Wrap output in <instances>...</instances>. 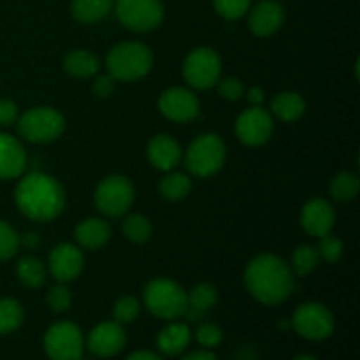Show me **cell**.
I'll return each mask as SVG.
<instances>
[{
  "instance_id": "obj_35",
  "label": "cell",
  "mask_w": 360,
  "mask_h": 360,
  "mask_svg": "<svg viewBox=\"0 0 360 360\" xmlns=\"http://www.w3.org/2000/svg\"><path fill=\"white\" fill-rule=\"evenodd\" d=\"M214 11L225 20H239L252 7V0H213Z\"/></svg>"
},
{
  "instance_id": "obj_7",
  "label": "cell",
  "mask_w": 360,
  "mask_h": 360,
  "mask_svg": "<svg viewBox=\"0 0 360 360\" xmlns=\"http://www.w3.org/2000/svg\"><path fill=\"white\" fill-rule=\"evenodd\" d=\"M49 360H79L84 355V334L74 322L62 320L49 326L42 340Z\"/></svg>"
},
{
  "instance_id": "obj_17",
  "label": "cell",
  "mask_w": 360,
  "mask_h": 360,
  "mask_svg": "<svg viewBox=\"0 0 360 360\" xmlns=\"http://www.w3.org/2000/svg\"><path fill=\"white\" fill-rule=\"evenodd\" d=\"M285 23V9L280 0H262L250 9L248 27L257 37H271Z\"/></svg>"
},
{
  "instance_id": "obj_16",
  "label": "cell",
  "mask_w": 360,
  "mask_h": 360,
  "mask_svg": "<svg viewBox=\"0 0 360 360\" xmlns=\"http://www.w3.org/2000/svg\"><path fill=\"white\" fill-rule=\"evenodd\" d=\"M336 224V211L329 200L322 197L308 200L301 211V227L313 238H323L330 234Z\"/></svg>"
},
{
  "instance_id": "obj_23",
  "label": "cell",
  "mask_w": 360,
  "mask_h": 360,
  "mask_svg": "<svg viewBox=\"0 0 360 360\" xmlns=\"http://www.w3.org/2000/svg\"><path fill=\"white\" fill-rule=\"evenodd\" d=\"M63 69L77 79H88L98 74L101 69V60L95 53L88 49H74L63 60Z\"/></svg>"
},
{
  "instance_id": "obj_46",
  "label": "cell",
  "mask_w": 360,
  "mask_h": 360,
  "mask_svg": "<svg viewBox=\"0 0 360 360\" xmlns=\"http://www.w3.org/2000/svg\"><path fill=\"white\" fill-rule=\"evenodd\" d=\"M79 360H95V359H88V357H84V355H83V357H81Z\"/></svg>"
},
{
  "instance_id": "obj_6",
  "label": "cell",
  "mask_w": 360,
  "mask_h": 360,
  "mask_svg": "<svg viewBox=\"0 0 360 360\" xmlns=\"http://www.w3.org/2000/svg\"><path fill=\"white\" fill-rule=\"evenodd\" d=\"M18 132L28 143L44 144L58 139L65 130V118L55 108L39 105L20 115L16 122Z\"/></svg>"
},
{
  "instance_id": "obj_37",
  "label": "cell",
  "mask_w": 360,
  "mask_h": 360,
  "mask_svg": "<svg viewBox=\"0 0 360 360\" xmlns=\"http://www.w3.org/2000/svg\"><path fill=\"white\" fill-rule=\"evenodd\" d=\"M316 250H319V255L322 257L326 262L336 264L338 260L343 257V241H341L340 238H336V236L327 234L323 236V238H320Z\"/></svg>"
},
{
  "instance_id": "obj_28",
  "label": "cell",
  "mask_w": 360,
  "mask_h": 360,
  "mask_svg": "<svg viewBox=\"0 0 360 360\" xmlns=\"http://www.w3.org/2000/svg\"><path fill=\"white\" fill-rule=\"evenodd\" d=\"M158 190H160V195L164 199L178 202V200H183L190 193V190H192V179H190V176L183 174V172L169 171V174L164 176V179L158 185Z\"/></svg>"
},
{
  "instance_id": "obj_1",
  "label": "cell",
  "mask_w": 360,
  "mask_h": 360,
  "mask_svg": "<svg viewBox=\"0 0 360 360\" xmlns=\"http://www.w3.org/2000/svg\"><path fill=\"white\" fill-rule=\"evenodd\" d=\"M245 287L255 301L276 306L287 301L295 290V276L281 257L262 253L246 266Z\"/></svg>"
},
{
  "instance_id": "obj_13",
  "label": "cell",
  "mask_w": 360,
  "mask_h": 360,
  "mask_svg": "<svg viewBox=\"0 0 360 360\" xmlns=\"http://www.w3.org/2000/svg\"><path fill=\"white\" fill-rule=\"evenodd\" d=\"M273 115L262 105L243 111L236 122V136L246 146H262L273 137Z\"/></svg>"
},
{
  "instance_id": "obj_21",
  "label": "cell",
  "mask_w": 360,
  "mask_h": 360,
  "mask_svg": "<svg viewBox=\"0 0 360 360\" xmlns=\"http://www.w3.org/2000/svg\"><path fill=\"white\" fill-rule=\"evenodd\" d=\"M77 245L84 250H101L111 239V227L102 218H86L74 231Z\"/></svg>"
},
{
  "instance_id": "obj_22",
  "label": "cell",
  "mask_w": 360,
  "mask_h": 360,
  "mask_svg": "<svg viewBox=\"0 0 360 360\" xmlns=\"http://www.w3.org/2000/svg\"><path fill=\"white\" fill-rule=\"evenodd\" d=\"M306 112V102L297 91H281L271 101V115L287 123L301 120Z\"/></svg>"
},
{
  "instance_id": "obj_29",
  "label": "cell",
  "mask_w": 360,
  "mask_h": 360,
  "mask_svg": "<svg viewBox=\"0 0 360 360\" xmlns=\"http://www.w3.org/2000/svg\"><path fill=\"white\" fill-rule=\"evenodd\" d=\"M360 190V179L354 172H340L338 176H334V179L330 181L329 192L333 195L334 200L338 202H348V200L355 199Z\"/></svg>"
},
{
  "instance_id": "obj_39",
  "label": "cell",
  "mask_w": 360,
  "mask_h": 360,
  "mask_svg": "<svg viewBox=\"0 0 360 360\" xmlns=\"http://www.w3.org/2000/svg\"><path fill=\"white\" fill-rule=\"evenodd\" d=\"M91 90L101 98L111 97L116 90V79L111 74H101V76L95 77L94 84H91Z\"/></svg>"
},
{
  "instance_id": "obj_40",
  "label": "cell",
  "mask_w": 360,
  "mask_h": 360,
  "mask_svg": "<svg viewBox=\"0 0 360 360\" xmlns=\"http://www.w3.org/2000/svg\"><path fill=\"white\" fill-rule=\"evenodd\" d=\"M20 118V109L9 98H0V127H11Z\"/></svg>"
},
{
  "instance_id": "obj_9",
  "label": "cell",
  "mask_w": 360,
  "mask_h": 360,
  "mask_svg": "<svg viewBox=\"0 0 360 360\" xmlns=\"http://www.w3.org/2000/svg\"><path fill=\"white\" fill-rule=\"evenodd\" d=\"M290 327L308 341L329 340L336 329L333 311L320 302H302L294 311Z\"/></svg>"
},
{
  "instance_id": "obj_19",
  "label": "cell",
  "mask_w": 360,
  "mask_h": 360,
  "mask_svg": "<svg viewBox=\"0 0 360 360\" xmlns=\"http://www.w3.org/2000/svg\"><path fill=\"white\" fill-rule=\"evenodd\" d=\"M181 157L183 151L179 143L167 134H158V136L151 137V141L148 143V160L158 171H172L179 164Z\"/></svg>"
},
{
  "instance_id": "obj_4",
  "label": "cell",
  "mask_w": 360,
  "mask_h": 360,
  "mask_svg": "<svg viewBox=\"0 0 360 360\" xmlns=\"http://www.w3.org/2000/svg\"><path fill=\"white\" fill-rule=\"evenodd\" d=\"M105 67L108 74L116 81L132 83L150 74L153 67V53L143 42H120L105 56Z\"/></svg>"
},
{
  "instance_id": "obj_31",
  "label": "cell",
  "mask_w": 360,
  "mask_h": 360,
  "mask_svg": "<svg viewBox=\"0 0 360 360\" xmlns=\"http://www.w3.org/2000/svg\"><path fill=\"white\" fill-rule=\"evenodd\" d=\"M123 234L129 241L136 243V245H143L148 239L151 238V232H153V227H151V221L148 220L144 214H129V217L123 220Z\"/></svg>"
},
{
  "instance_id": "obj_20",
  "label": "cell",
  "mask_w": 360,
  "mask_h": 360,
  "mask_svg": "<svg viewBox=\"0 0 360 360\" xmlns=\"http://www.w3.org/2000/svg\"><path fill=\"white\" fill-rule=\"evenodd\" d=\"M192 341V330L186 323L172 320L157 334L158 354L165 357H178L186 352Z\"/></svg>"
},
{
  "instance_id": "obj_44",
  "label": "cell",
  "mask_w": 360,
  "mask_h": 360,
  "mask_svg": "<svg viewBox=\"0 0 360 360\" xmlns=\"http://www.w3.org/2000/svg\"><path fill=\"white\" fill-rule=\"evenodd\" d=\"M20 243L25 246V248L34 250L37 248L42 241H41V236H39L37 232H27V234H23V238H20Z\"/></svg>"
},
{
  "instance_id": "obj_26",
  "label": "cell",
  "mask_w": 360,
  "mask_h": 360,
  "mask_svg": "<svg viewBox=\"0 0 360 360\" xmlns=\"http://www.w3.org/2000/svg\"><path fill=\"white\" fill-rule=\"evenodd\" d=\"M16 274L20 283L27 288H41L44 285L46 276H48V269L41 260L28 255L20 259L16 266Z\"/></svg>"
},
{
  "instance_id": "obj_41",
  "label": "cell",
  "mask_w": 360,
  "mask_h": 360,
  "mask_svg": "<svg viewBox=\"0 0 360 360\" xmlns=\"http://www.w3.org/2000/svg\"><path fill=\"white\" fill-rule=\"evenodd\" d=\"M245 94H246V101L252 104V108H259V105L264 104L266 94H264V90L260 86L248 88V91H245Z\"/></svg>"
},
{
  "instance_id": "obj_43",
  "label": "cell",
  "mask_w": 360,
  "mask_h": 360,
  "mask_svg": "<svg viewBox=\"0 0 360 360\" xmlns=\"http://www.w3.org/2000/svg\"><path fill=\"white\" fill-rule=\"evenodd\" d=\"M179 360H218V357L211 350L202 348V350H195V352H190V354L183 355Z\"/></svg>"
},
{
  "instance_id": "obj_12",
  "label": "cell",
  "mask_w": 360,
  "mask_h": 360,
  "mask_svg": "<svg viewBox=\"0 0 360 360\" xmlns=\"http://www.w3.org/2000/svg\"><path fill=\"white\" fill-rule=\"evenodd\" d=\"M84 347L94 357L112 359L122 354L127 347V330L116 320L97 323L84 338Z\"/></svg>"
},
{
  "instance_id": "obj_3",
  "label": "cell",
  "mask_w": 360,
  "mask_h": 360,
  "mask_svg": "<svg viewBox=\"0 0 360 360\" xmlns=\"http://www.w3.org/2000/svg\"><path fill=\"white\" fill-rule=\"evenodd\" d=\"M143 302L160 320H179L188 311V292L169 278H155L144 287Z\"/></svg>"
},
{
  "instance_id": "obj_42",
  "label": "cell",
  "mask_w": 360,
  "mask_h": 360,
  "mask_svg": "<svg viewBox=\"0 0 360 360\" xmlns=\"http://www.w3.org/2000/svg\"><path fill=\"white\" fill-rule=\"evenodd\" d=\"M125 360H165L164 355H160L158 352L151 350H137L134 354H130Z\"/></svg>"
},
{
  "instance_id": "obj_45",
  "label": "cell",
  "mask_w": 360,
  "mask_h": 360,
  "mask_svg": "<svg viewBox=\"0 0 360 360\" xmlns=\"http://www.w3.org/2000/svg\"><path fill=\"white\" fill-rule=\"evenodd\" d=\"M292 360H319L315 357V355H309V354H299V355H295L294 359Z\"/></svg>"
},
{
  "instance_id": "obj_5",
  "label": "cell",
  "mask_w": 360,
  "mask_h": 360,
  "mask_svg": "<svg viewBox=\"0 0 360 360\" xmlns=\"http://www.w3.org/2000/svg\"><path fill=\"white\" fill-rule=\"evenodd\" d=\"M227 158L224 139L217 134H200L190 143L185 153L186 171L195 178H211L221 171Z\"/></svg>"
},
{
  "instance_id": "obj_24",
  "label": "cell",
  "mask_w": 360,
  "mask_h": 360,
  "mask_svg": "<svg viewBox=\"0 0 360 360\" xmlns=\"http://www.w3.org/2000/svg\"><path fill=\"white\" fill-rule=\"evenodd\" d=\"M112 6H115V0H72L70 13L74 20L79 23L94 25L104 20Z\"/></svg>"
},
{
  "instance_id": "obj_36",
  "label": "cell",
  "mask_w": 360,
  "mask_h": 360,
  "mask_svg": "<svg viewBox=\"0 0 360 360\" xmlns=\"http://www.w3.org/2000/svg\"><path fill=\"white\" fill-rule=\"evenodd\" d=\"M195 340L206 350H213L224 341V330L217 323H200L195 330Z\"/></svg>"
},
{
  "instance_id": "obj_8",
  "label": "cell",
  "mask_w": 360,
  "mask_h": 360,
  "mask_svg": "<svg viewBox=\"0 0 360 360\" xmlns=\"http://www.w3.org/2000/svg\"><path fill=\"white\" fill-rule=\"evenodd\" d=\"M136 190L127 176L111 174L98 183L95 190V206L108 218H120L132 207Z\"/></svg>"
},
{
  "instance_id": "obj_14",
  "label": "cell",
  "mask_w": 360,
  "mask_h": 360,
  "mask_svg": "<svg viewBox=\"0 0 360 360\" xmlns=\"http://www.w3.org/2000/svg\"><path fill=\"white\" fill-rule=\"evenodd\" d=\"M158 109L171 122H193L200 115V102L192 90L183 86H172L158 98Z\"/></svg>"
},
{
  "instance_id": "obj_2",
  "label": "cell",
  "mask_w": 360,
  "mask_h": 360,
  "mask_svg": "<svg viewBox=\"0 0 360 360\" xmlns=\"http://www.w3.org/2000/svg\"><path fill=\"white\" fill-rule=\"evenodd\" d=\"M14 202L20 213L34 221H51L65 210V190L46 172H30L18 181Z\"/></svg>"
},
{
  "instance_id": "obj_25",
  "label": "cell",
  "mask_w": 360,
  "mask_h": 360,
  "mask_svg": "<svg viewBox=\"0 0 360 360\" xmlns=\"http://www.w3.org/2000/svg\"><path fill=\"white\" fill-rule=\"evenodd\" d=\"M218 301V290L210 283H199L188 292V311L186 315L197 319L210 311ZM185 315V316H186Z\"/></svg>"
},
{
  "instance_id": "obj_32",
  "label": "cell",
  "mask_w": 360,
  "mask_h": 360,
  "mask_svg": "<svg viewBox=\"0 0 360 360\" xmlns=\"http://www.w3.org/2000/svg\"><path fill=\"white\" fill-rule=\"evenodd\" d=\"M20 234L14 231L13 225L6 220H0V260H9L20 250Z\"/></svg>"
},
{
  "instance_id": "obj_18",
  "label": "cell",
  "mask_w": 360,
  "mask_h": 360,
  "mask_svg": "<svg viewBox=\"0 0 360 360\" xmlns=\"http://www.w3.org/2000/svg\"><path fill=\"white\" fill-rule=\"evenodd\" d=\"M27 169V151L20 139L0 132V179L20 178Z\"/></svg>"
},
{
  "instance_id": "obj_33",
  "label": "cell",
  "mask_w": 360,
  "mask_h": 360,
  "mask_svg": "<svg viewBox=\"0 0 360 360\" xmlns=\"http://www.w3.org/2000/svg\"><path fill=\"white\" fill-rule=\"evenodd\" d=\"M139 313H141V302L139 299H136L134 295L120 297L118 301L115 302V308H112V316H115L116 322H120L122 326L134 322V320L139 316Z\"/></svg>"
},
{
  "instance_id": "obj_10",
  "label": "cell",
  "mask_w": 360,
  "mask_h": 360,
  "mask_svg": "<svg viewBox=\"0 0 360 360\" xmlns=\"http://www.w3.org/2000/svg\"><path fill=\"white\" fill-rule=\"evenodd\" d=\"M112 7L120 23L137 34L155 30L164 21L162 0H115Z\"/></svg>"
},
{
  "instance_id": "obj_38",
  "label": "cell",
  "mask_w": 360,
  "mask_h": 360,
  "mask_svg": "<svg viewBox=\"0 0 360 360\" xmlns=\"http://www.w3.org/2000/svg\"><path fill=\"white\" fill-rule=\"evenodd\" d=\"M218 91H220L221 97L225 98V101H239V98L245 95V84H243L241 79H238V77H225V79H220L218 81Z\"/></svg>"
},
{
  "instance_id": "obj_34",
  "label": "cell",
  "mask_w": 360,
  "mask_h": 360,
  "mask_svg": "<svg viewBox=\"0 0 360 360\" xmlns=\"http://www.w3.org/2000/svg\"><path fill=\"white\" fill-rule=\"evenodd\" d=\"M46 304L51 311L55 313H63L70 308L72 304V294H70L69 287L65 283H56L55 287H51L46 294Z\"/></svg>"
},
{
  "instance_id": "obj_30",
  "label": "cell",
  "mask_w": 360,
  "mask_h": 360,
  "mask_svg": "<svg viewBox=\"0 0 360 360\" xmlns=\"http://www.w3.org/2000/svg\"><path fill=\"white\" fill-rule=\"evenodd\" d=\"M319 260H320V255H319V250H316V246L301 245L295 248L294 255H292L290 269H292V273H294V276L304 278L316 269V266H319Z\"/></svg>"
},
{
  "instance_id": "obj_11",
  "label": "cell",
  "mask_w": 360,
  "mask_h": 360,
  "mask_svg": "<svg viewBox=\"0 0 360 360\" xmlns=\"http://www.w3.org/2000/svg\"><path fill=\"white\" fill-rule=\"evenodd\" d=\"M221 76V58L213 48L200 46L192 49L183 62V77L195 90L217 86Z\"/></svg>"
},
{
  "instance_id": "obj_27",
  "label": "cell",
  "mask_w": 360,
  "mask_h": 360,
  "mask_svg": "<svg viewBox=\"0 0 360 360\" xmlns=\"http://www.w3.org/2000/svg\"><path fill=\"white\" fill-rule=\"evenodd\" d=\"M25 309L20 301L13 297L0 299V336L14 333L23 326Z\"/></svg>"
},
{
  "instance_id": "obj_15",
  "label": "cell",
  "mask_w": 360,
  "mask_h": 360,
  "mask_svg": "<svg viewBox=\"0 0 360 360\" xmlns=\"http://www.w3.org/2000/svg\"><path fill=\"white\" fill-rule=\"evenodd\" d=\"M84 267V255L79 246L70 243H60L51 250L48 259V269L60 283L76 280Z\"/></svg>"
}]
</instances>
